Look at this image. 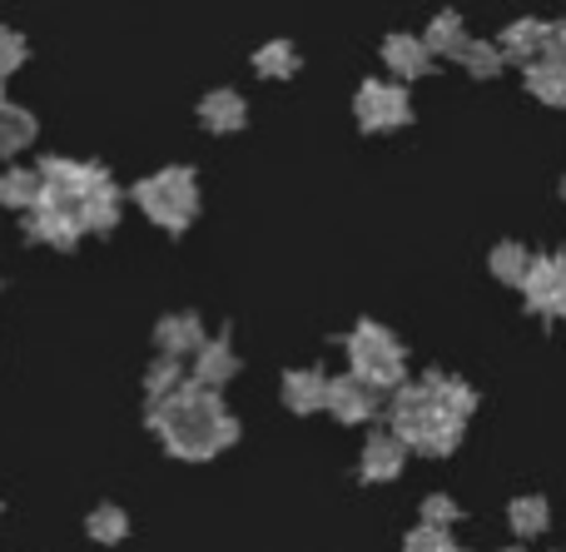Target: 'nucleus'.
<instances>
[{"instance_id": "f257e3e1", "label": "nucleus", "mask_w": 566, "mask_h": 552, "mask_svg": "<svg viewBox=\"0 0 566 552\" xmlns=\"http://www.w3.org/2000/svg\"><path fill=\"white\" fill-rule=\"evenodd\" d=\"M149 428L165 438L169 454L189 458V464H205V458L239 444V418L219 404V394L195 384H185L165 404H149Z\"/></svg>"}, {"instance_id": "f03ea898", "label": "nucleus", "mask_w": 566, "mask_h": 552, "mask_svg": "<svg viewBox=\"0 0 566 552\" xmlns=\"http://www.w3.org/2000/svg\"><path fill=\"white\" fill-rule=\"evenodd\" d=\"M388 418H392V438H398L402 448H418V454H428V458H448L452 448L462 444V428L448 424V418L432 408V398H428V388H422V384L392 388Z\"/></svg>"}, {"instance_id": "7ed1b4c3", "label": "nucleus", "mask_w": 566, "mask_h": 552, "mask_svg": "<svg viewBox=\"0 0 566 552\" xmlns=\"http://www.w3.org/2000/svg\"><path fill=\"white\" fill-rule=\"evenodd\" d=\"M348 374L363 378L368 388H378V394L382 388H402L408 384V354H402V344L382 324L363 319L348 334Z\"/></svg>"}, {"instance_id": "20e7f679", "label": "nucleus", "mask_w": 566, "mask_h": 552, "mask_svg": "<svg viewBox=\"0 0 566 552\" xmlns=\"http://www.w3.org/2000/svg\"><path fill=\"white\" fill-rule=\"evenodd\" d=\"M135 205L155 219L159 229H185L199 215V185L195 169H159V175L139 179L135 185Z\"/></svg>"}, {"instance_id": "39448f33", "label": "nucleus", "mask_w": 566, "mask_h": 552, "mask_svg": "<svg viewBox=\"0 0 566 552\" xmlns=\"http://www.w3.org/2000/svg\"><path fill=\"white\" fill-rule=\"evenodd\" d=\"M353 115L368 135H388V129H402L412 119V100L402 85H382V80H363L358 95H353Z\"/></svg>"}, {"instance_id": "423d86ee", "label": "nucleus", "mask_w": 566, "mask_h": 552, "mask_svg": "<svg viewBox=\"0 0 566 552\" xmlns=\"http://www.w3.org/2000/svg\"><path fill=\"white\" fill-rule=\"evenodd\" d=\"M527 309L547 319H566V254H532V269L522 279Z\"/></svg>"}, {"instance_id": "0eeeda50", "label": "nucleus", "mask_w": 566, "mask_h": 552, "mask_svg": "<svg viewBox=\"0 0 566 552\" xmlns=\"http://www.w3.org/2000/svg\"><path fill=\"white\" fill-rule=\"evenodd\" d=\"M323 408H328L338 424H368L378 414V388H368L363 378L343 374V378H328V394H323Z\"/></svg>"}, {"instance_id": "6e6552de", "label": "nucleus", "mask_w": 566, "mask_h": 552, "mask_svg": "<svg viewBox=\"0 0 566 552\" xmlns=\"http://www.w3.org/2000/svg\"><path fill=\"white\" fill-rule=\"evenodd\" d=\"M402 464H408V448H402L392 434H373L368 444H363L358 478L363 483H392V478L402 473Z\"/></svg>"}, {"instance_id": "1a4fd4ad", "label": "nucleus", "mask_w": 566, "mask_h": 552, "mask_svg": "<svg viewBox=\"0 0 566 552\" xmlns=\"http://www.w3.org/2000/svg\"><path fill=\"white\" fill-rule=\"evenodd\" d=\"M234 374H239L234 344H229V339H205L195 354V388H209V394H214V388H224Z\"/></svg>"}, {"instance_id": "9d476101", "label": "nucleus", "mask_w": 566, "mask_h": 552, "mask_svg": "<svg viewBox=\"0 0 566 552\" xmlns=\"http://www.w3.org/2000/svg\"><path fill=\"white\" fill-rule=\"evenodd\" d=\"M382 65H388L398 80H418V75H428L432 70V55H428V45H422L418 35L392 30V35L382 40Z\"/></svg>"}, {"instance_id": "9b49d317", "label": "nucleus", "mask_w": 566, "mask_h": 552, "mask_svg": "<svg viewBox=\"0 0 566 552\" xmlns=\"http://www.w3.org/2000/svg\"><path fill=\"white\" fill-rule=\"evenodd\" d=\"M80 235H85V229H80L75 209H60V205H35L30 209V239H40V244L70 249Z\"/></svg>"}, {"instance_id": "f8f14e48", "label": "nucleus", "mask_w": 566, "mask_h": 552, "mask_svg": "<svg viewBox=\"0 0 566 552\" xmlns=\"http://www.w3.org/2000/svg\"><path fill=\"white\" fill-rule=\"evenodd\" d=\"M422 388H428L432 408H438V414L448 418V424L468 428L472 408H478V394H472L468 384H458V378H442V374H428V378H422Z\"/></svg>"}, {"instance_id": "ddd939ff", "label": "nucleus", "mask_w": 566, "mask_h": 552, "mask_svg": "<svg viewBox=\"0 0 566 552\" xmlns=\"http://www.w3.org/2000/svg\"><path fill=\"white\" fill-rule=\"evenodd\" d=\"M199 125L214 129V135H234L249 125V105L239 90H214V95L199 100Z\"/></svg>"}, {"instance_id": "4468645a", "label": "nucleus", "mask_w": 566, "mask_h": 552, "mask_svg": "<svg viewBox=\"0 0 566 552\" xmlns=\"http://www.w3.org/2000/svg\"><path fill=\"white\" fill-rule=\"evenodd\" d=\"M155 339H159V354L165 358H185V354H199L205 324H199V314H165L155 329Z\"/></svg>"}, {"instance_id": "2eb2a0df", "label": "nucleus", "mask_w": 566, "mask_h": 552, "mask_svg": "<svg viewBox=\"0 0 566 552\" xmlns=\"http://www.w3.org/2000/svg\"><path fill=\"white\" fill-rule=\"evenodd\" d=\"M323 394H328V374H318V368H293L283 378V408H293V414H318Z\"/></svg>"}, {"instance_id": "dca6fc26", "label": "nucleus", "mask_w": 566, "mask_h": 552, "mask_svg": "<svg viewBox=\"0 0 566 552\" xmlns=\"http://www.w3.org/2000/svg\"><path fill=\"white\" fill-rule=\"evenodd\" d=\"M497 50H502V60H537L542 50H547V25L542 20H512L507 30H502V40H497Z\"/></svg>"}, {"instance_id": "f3484780", "label": "nucleus", "mask_w": 566, "mask_h": 552, "mask_svg": "<svg viewBox=\"0 0 566 552\" xmlns=\"http://www.w3.org/2000/svg\"><path fill=\"white\" fill-rule=\"evenodd\" d=\"M75 215H80V229H115L119 225V189L109 185H95L85 199L75 205Z\"/></svg>"}, {"instance_id": "a211bd4d", "label": "nucleus", "mask_w": 566, "mask_h": 552, "mask_svg": "<svg viewBox=\"0 0 566 552\" xmlns=\"http://www.w3.org/2000/svg\"><path fill=\"white\" fill-rule=\"evenodd\" d=\"M527 90L542 100V105H566V70L547 55L527 60Z\"/></svg>"}, {"instance_id": "6ab92c4d", "label": "nucleus", "mask_w": 566, "mask_h": 552, "mask_svg": "<svg viewBox=\"0 0 566 552\" xmlns=\"http://www.w3.org/2000/svg\"><path fill=\"white\" fill-rule=\"evenodd\" d=\"M422 45H428V55L458 60V50L468 45V30H462V20L452 15V10H442V15H432V25H428V35H422Z\"/></svg>"}, {"instance_id": "aec40b11", "label": "nucleus", "mask_w": 566, "mask_h": 552, "mask_svg": "<svg viewBox=\"0 0 566 552\" xmlns=\"http://www.w3.org/2000/svg\"><path fill=\"white\" fill-rule=\"evenodd\" d=\"M507 523H512V533H517V538H542V533L552 528V508H547V498H512Z\"/></svg>"}, {"instance_id": "412c9836", "label": "nucleus", "mask_w": 566, "mask_h": 552, "mask_svg": "<svg viewBox=\"0 0 566 552\" xmlns=\"http://www.w3.org/2000/svg\"><path fill=\"white\" fill-rule=\"evenodd\" d=\"M458 65L468 70L472 80H492V75H502V50H497V40H468V45L458 50Z\"/></svg>"}, {"instance_id": "4be33fe9", "label": "nucleus", "mask_w": 566, "mask_h": 552, "mask_svg": "<svg viewBox=\"0 0 566 552\" xmlns=\"http://www.w3.org/2000/svg\"><path fill=\"white\" fill-rule=\"evenodd\" d=\"M30 139H35V115H25L15 105H0V155H15Z\"/></svg>"}, {"instance_id": "5701e85b", "label": "nucleus", "mask_w": 566, "mask_h": 552, "mask_svg": "<svg viewBox=\"0 0 566 552\" xmlns=\"http://www.w3.org/2000/svg\"><path fill=\"white\" fill-rule=\"evenodd\" d=\"M254 70H259V75H269V80H289V75H298V50H293L289 40H269V45H259Z\"/></svg>"}, {"instance_id": "b1692460", "label": "nucleus", "mask_w": 566, "mask_h": 552, "mask_svg": "<svg viewBox=\"0 0 566 552\" xmlns=\"http://www.w3.org/2000/svg\"><path fill=\"white\" fill-rule=\"evenodd\" d=\"M0 205L35 209L40 205V175H30V169H10V175H0Z\"/></svg>"}, {"instance_id": "393cba45", "label": "nucleus", "mask_w": 566, "mask_h": 552, "mask_svg": "<svg viewBox=\"0 0 566 552\" xmlns=\"http://www.w3.org/2000/svg\"><path fill=\"white\" fill-rule=\"evenodd\" d=\"M527 269H532V254L517 244V239H507V244H497V249H492V274H497L502 284H517V289H522V279H527Z\"/></svg>"}, {"instance_id": "a878e982", "label": "nucleus", "mask_w": 566, "mask_h": 552, "mask_svg": "<svg viewBox=\"0 0 566 552\" xmlns=\"http://www.w3.org/2000/svg\"><path fill=\"white\" fill-rule=\"evenodd\" d=\"M185 384H189V378H185V368H179V358H159V364L149 368V378H145L149 404H165V398H175Z\"/></svg>"}, {"instance_id": "bb28decb", "label": "nucleus", "mask_w": 566, "mask_h": 552, "mask_svg": "<svg viewBox=\"0 0 566 552\" xmlns=\"http://www.w3.org/2000/svg\"><path fill=\"white\" fill-rule=\"evenodd\" d=\"M125 533H129V518L119 513L115 503H105V508L90 513V538H95V543H119Z\"/></svg>"}, {"instance_id": "cd10ccee", "label": "nucleus", "mask_w": 566, "mask_h": 552, "mask_svg": "<svg viewBox=\"0 0 566 552\" xmlns=\"http://www.w3.org/2000/svg\"><path fill=\"white\" fill-rule=\"evenodd\" d=\"M402 552H458V538H452V528H422L402 543Z\"/></svg>"}, {"instance_id": "c85d7f7f", "label": "nucleus", "mask_w": 566, "mask_h": 552, "mask_svg": "<svg viewBox=\"0 0 566 552\" xmlns=\"http://www.w3.org/2000/svg\"><path fill=\"white\" fill-rule=\"evenodd\" d=\"M458 523V503H452V498H428V503H422V528H452Z\"/></svg>"}, {"instance_id": "c756f323", "label": "nucleus", "mask_w": 566, "mask_h": 552, "mask_svg": "<svg viewBox=\"0 0 566 552\" xmlns=\"http://www.w3.org/2000/svg\"><path fill=\"white\" fill-rule=\"evenodd\" d=\"M20 60H25V40H20L15 30H0V80H6L10 70H20Z\"/></svg>"}, {"instance_id": "7c9ffc66", "label": "nucleus", "mask_w": 566, "mask_h": 552, "mask_svg": "<svg viewBox=\"0 0 566 552\" xmlns=\"http://www.w3.org/2000/svg\"><path fill=\"white\" fill-rule=\"evenodd\" d=\"M547 60H557V65L566 70V20H557V25H547V50H542Z\"/></svg>"}, {"instance_id": "2f4dec72", "label": "nucleus", "mask_w": 566, "mask_h": 552, "mask_svg": "<svg viewBox=\"0 0 566 552\" xmlns=\"http://www.w3.org/2000/svg\"><path fill=\"white\" fill-rule=\"evenodd\" d=\"M502 552H527V548H522V543H517V548H502Z\"/></svg>"}, {"instance_id": "473e14b6", "label": "nucleus", "mask_w": 566, "mask_h": 552, "mask_svg": "<svg viewBox=\"0 0 566 552\" xmlns=\"http://www.w3.org/2000/svg\"><path fill=\"white\" fill-rule=\"evenodd\" d=\"M562 199H566V179H562Z\"/></svg>"}, {"instance_id": "72a5a7b5", "label": "nucleus", "mask_w": 566, "mask_h": 552, "mask_svg": "<svg viewBox=\"0 0 566 552\" xmlns=\"http://www.w3.org/2000/svg\"><path fill=\"white\" fill-rule=\"evenodd\" d=\"M0 105H6V95H0Z\"/></svg>"}]
</instances>
